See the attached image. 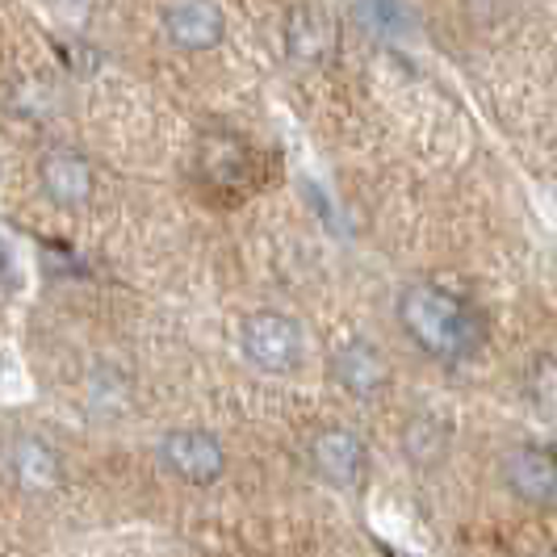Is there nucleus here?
Returning <instances> with one entry per match:
<instances>
[{"instance_id": "nucleus-12", "label": "nucleus", "mask_w": 557, "mask_h": 557, "mask_svg": "<svg viewBox=\"0 0 557 557\" xmlns=\"http://www.w3.org/2000/svg\"><path fill=\"white\" fill-rule=\"evenodd\" d=\"M524 391H529V403L541 411V419L557 423V357H536L524 377Z\"/></svg>"}, {"instance_id": "nucleus-4", "label": "nucleus", "mask_w": 557, "mask_h": 557, "mask_svg": "<svg viewBox=\"0 0 557 557\" xmlns=\"http://www.w3.org/2000/svg\"><path fill=\"white\" fill-rule=\"evenodd\" d=\"M38 185H42V197L55 206V210H67L76 214L84 210L92 194H97V172L84 160L81 151L72 147H51L38 156Z\"/></svg>"}, {"instance_id": "nucleus-7", "label": "nucleus", "mask_w": 557, "mask_h": 557, "mask_svg": "<svg viewBox=\"0 0 557 557\" xmlns=\"http://www.w3.org/2000/svg\"><path fill=\"white\" fill-rule=\"evenodd\" d=\"M310 466L335 491H352L361 486L364 470H369V448L352 428H323L310 441Z\"/></svg>"}, {"instance_id": "nucleus-11", "label": "nucleus", "mask_w": 557, "mask_h": 557, "mask_svg": "<svg viewBox=\"0 0 557 557\" xmlns=\"http://www.w3.org/2000/svg\"><path fill=\"white\" fill-rule=\"evenodd\" d=\"M448 423H441L436 416H419L407 423V457L416 461V466H436L441 457H445V448H448Z\"/></svg>"}, {"instance_id": "nucleus-5", "label": "nucleus", "mask_w": 557, "mask_h": 557, "mask_svg": "<svg viewBox=\"0 0 557 557\" xmlns=\"http://www.w3.org/2000/svg\"><path fill=\"white\" fill-rule=\"evenodd\" d=\"M160 26L176 51L201 55V51H214L226 38V13L219 0H168Z\"/></svg>"}, {"instance_id": "nucleus-8", "label": "nucleus", "mask_w": 557, "mask_h": 557, "mask_svg": "<svg viewBox=\"0 0 557 557\" xmlns=\"http://www.w3.org/2000/svg\"><path fill=\"white\" fill-rule=\"evenodd\" d=\"M4 470L13 478V486L26 491V495H51L63 486V457L55 453L51 441H42L34 432H22V436L9 441Z\"/></svg>"}, {"instance_id": "nucleus-1", "label": "nucleus", "mask_w": 557, "mask_h": 557, "mask_svg": "<svg viewBox=\"0 0 557 557\" xmlns=\"http://www.w3.org/2000/svg\"><path fill=\"white\" fill-rule=\"evenodd\" d=\"M398 323L411 335V344H419L428 357L445 364L470 361L486 344L482 310L470 298L453 294L445 285H432V281H416L398 294Z\"/></svg>"}, {"instance_id": "nucleus-9", "label": "nucleus", "mask_w": 557, "mask_h": 557, "mask_svg": "<svg viewBox=\"0 0 557 557\" xmlns=\"http://www.w3.org/2000/svg\"><path fill=\"white\" fill-rule=\"evenodd\" d=\"M332 377L339 391H348L352 398H361V403H373V398H382L386 386H391V364H386L377 344L348 339V344L335 348Z\"/></svg>"}, {"instance_id": "nucleus-2", "label": "nucleus", "mask_w": 557, "mask_h": 557, "mask_svg": "<svg viewBox=\"0 0 557 557\" xmlns=\"http://www.w3.org/2000/svg\"><path fill=\"white\" fill-rule=\"evenodd\" d=\"M239 348L260 373H294L302 364L307 339H302V323L281 314V310H256L239 327Z\"/></svg>"}, {"instance_id": "nucleus-3", "label": "nucleus", "mask_w": 557, "mask_h": 557, "mask_svg": "<svg viewBox=\"0 0 557 557\" xmlns=\"http://www.w3.org/2000/svg\"><path fill=\"white\" fill-rule=\"evenodd\" d=\"M160 461L168 474L189 486H214L226 474V448L206 428H172L160 441Z\"/></svg>"}, {"instance_id": "nucleus-6", "label": "nucleus", "mask_w": 557, "mask_h": 557, "mask_svg": "<svg viewBox=\"0 0 557 557\" xmlns=\"http://www.w3.org/2000/svg\"><path fill=\"white\" fill-rule=\"evenodd\" d=\"M503 486L529 507H557V453L541 445H516L503 453Z\"/></svg>"}, {"instance_id": "nucleus-13", "label": "nucleus", "mask_w": 557, "mask_h": 557, "mask_svg": "<svg viewBox=\"0 0 557 557\" xmlns=\"http://www.w3.org/2000/svg\"><path fill=\"white\" fill-rule=\"evenodd\" d=\"M47 4H51L55 13H76V9H84L88 0H47Z\"/></svg>"}, {"instance_id": "nucleus-10", "label": "nucleus", "mask_w": 557, "mask_h": 557, "mask_svg": "<svg viewBox=\"0 0 557 557\" xmlns=\"http://www.w3.org/2000/svg\"><path fill=\"white\" fill-rule=\"evenodd\" d=\"M335 51V22L319 4H294L285 13V55L298 67H319Z\"/></svg>"}]
</instances>
